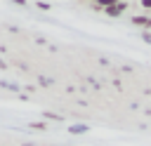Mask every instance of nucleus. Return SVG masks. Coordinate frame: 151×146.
Returning a JSON list of instances; mask_svg holds the SVG:
<instances>
[{
	"label": "nucleus",
	"instance_id": "2",
	"mask_svg": "<svg viewBox=\"0 0 151 146\" xmlns=\"http://www.w3.org/2000/svg\"><path fill=\"white\" fill-rule=\"evenodd\" d=\"M132 24L139 26V28H151V16H146V14H134V16H132Z\"/></svg>",
	"mask_w": 151,
	"mask_h": 146
},
{
	"label": "nucleus",
	"instance_id": "4",
	"mask_svg": "<svg viewBox=\"0 0 151 146\" xmlns=\"http://www.w3.org/2000/svg\"><path fill=\"white\" fill-rule=\"evenodd\" d=\"M142 7H146V9H151V0H144V2H142Z\"/></svg>",
	"mask_w": 151,
	"mask_h": 146
},
{
	"label": "nucleus",
	"instance_id": "3",
	"mask_svg": "<svg viewBox=\"0 0 151 146\" xmlns=\"http://www.w3.org/2000/svg\"><path fill=\"white\" fill-rule=\"evenodd\" d=\"M142 38H144L146 42H151V33H146V31H144V33H142Z\"/></svg>",
	"mask_w": 151,
	"mask_h": 146
},
{
	"label": "nucleus",
	"instance_id": "1",
	"mask_svg": "<svg viewBox=\"0 0 151 146\" xmlns=\"http://www.w3.org/2000/svg\"><path fill=\"white\" fill-rule=\"evenodd\" d=\"M125 9H127L125 2H109V5H104V14H109V16H120Z\"/></svg>",
	"mask_w": 151,
	"mask_h": 146
}]
</instances>
